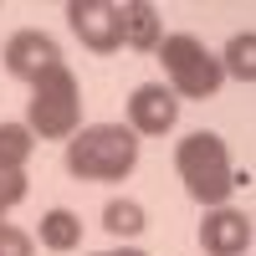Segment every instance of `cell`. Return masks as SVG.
<instances>
[{
    "label": "cell",
    "mask_w": 256,
    "mask_h": 256,
    "mask_svg": "<svg viewBox=\"0 0 256 256\" xmlns=\"http://www.w3.org/2000/svg\"><path fill=\"white\" fill-rule=\"evenodd\" d=\"M0 226H6V210H0Z\"/></svg>",
    "instance_id": "cell-17"
},
{
    "label": "cell",
    "mask_w": 256,
    "mask_h": 256,
    "mask_svg": "<svg viewBox=\"0 0 256 256\" xmlns=\"http://www.w3.org/2000/svg\"><path fill=\"white\" fill-rule=\"evenodd\" d=\"M0 256H36V236H26L20 226H0Z\"/></svg>",
    "instance_id": "cell-15"
},
{
    "label": "cell",
    "mask_w": 256,
    "mask_h": 256,
    "mask_svg": "<svg viewBox=\"0 0 256 256\" xmlns=\"http://www.w3.org/2000/svg\"><path fill=\"white\" fill-rule=\"evenodd\" d=\"M220 56V72L226 77H236V82H256V31H236L226 41V52Z\"/></svg>",
    "instance_id": "cell-11"
},
{
    "label": "cell",
    "mask_w": 256,
    "mask_h": 256,
    "mask_svg": "<svg viewBox=\"0 0 256 256\" xmlns=\"http://www.w3.org/2000/svg\"><path fill=\"white\" fill-rule=\"evenodd\" d=\"M174 123H180V98L169 92L164 82H144V88H134V98H128V128H134L138 138H159Z\"/></svg>",
    "instance_id": "cell-6"
},
{
    "label": "cell",
    "mask_w": 256,
    "mask_h": 256,
    "mask_svg": "<svg viewBox=\"0 0 256 256\" xmlns=\"http://www.w3.org/2000/svg\"><path fill=\"white\" fill-rule=\"evenodd\" d=\"M102 226L113 230V236H144V226H148V216H144V205L138 200H108V210H102Z\"/></svg>",
    "instance_id": "cell-13"
},
{
    "label": "cell",
    "mask_w": 256,
    "mask_h": 256,
    "mask_svg": "<svg viewBox=\"0 0 256 256\" xmlns=\"http://www.w3.org/2000/svg\"><path fill=\"white\" fill-rule=\"evenodd\" d=\"M41 246L56 251V256H67V251L82 246V220L72 216L67 205H56V210H46V216H41Z\"/></svg>",
    "instance_id": "cell-10"
},
{
    "label": "cell",
    "mask_w": 256,
    "mask_h": 256,
    "mask_svg": "<svg viewBox=\"0 0 256 256\" xmlns=\"http://www.w3.org/2000/svg\"><path fill=\"white\" fill-rule=\"evenodd\" d=\"M118 31H123L128 52H159V41H164L159 6H148V0H123L118 6Z\"/></svg>",
    "instance_id": "cell-9"
},
{
    "label": "cell",
    "mask_w": 256,
    "mask_h": 256,
    "mask_svg": "<svg viewBox=\"0 0 256 256\" xmlns=\"http://www.w3.org/2000/svg\"><path fill=\"white\" fill-rule=\"evenodd\" d=\"M159 62H164V88L180 102H205V98H216L220 82H226L220 56L210 52L200 36H190V31L164 36L159 41Z\"/></svg>",
    "instance_id": "cell-3"
},
{
    "label": "cell",
    "mask_w": 256,
    "mask_h": 256,
    "mask_svg": "<svg viewBox=\"0 0 256 256\" xmlns=\"http://www.w3.org/2000/svg\"><path fill=\"white\" fill-rule=\"evenodd\" d=\"M26 128H31L36 138H62V144L82 128V92H77V77H72L67 62H56L52 72H41L31 82Z\"/></svg>",
    "instance_id": "cell-4"
},
{
    "label": "cell",
    "mask_w": 256,
    "mask_h": 256,
    "mask_svg": "<svg viewBox=\"0 0 256 256\" xmlns=\"http://www.w3.org/2000/svg\"><path fill=\"white\" fill-rule=\"evenodd\" d=\"M138 164V134L128 123H88L67 138V174L88 184L128 180Z\"/></svg>",
    "instance_id": "cell-1"
},
{
    "label": "cell",
    "mask_w": 256,
    "mask_h": 256,
    "mask_svg": "<svg viewBox=\"0 0 256 256\" xmlns=\"http://www.w3.org/2000/svg\"><path fill=\"white\" fill-rule=\"evenodd\" d=\"M36 154V134L26 123H0V169H26Z\"/></svg>",
    "instance_id": "cell-12"
},
{
    "label": "cell",
    "mask_w": 256,
    "mask_h": 256,
    "mask_svg": "<svg viewBox=\"0 0 256 256\" xmlns=\"http://www.w3.org/2000/svg\"><path fill=\"white\" fill-rule=\"evenodd\" d=\"M98 256H144V251H134V246H118V251H98Z\"/></svg>",
    "instance_id": "cell-16"
},
{
    "label": "cell",
    "mask_w": 256,
    "mask_h": 256,
    "mask_svg": "<svg viewBox=\"0 0 256 256\" xmlns=\"http://www.w3.org/2000/svg\"><path fill=\"white\" fill-rule=\"evenodd\" d=\"M67 26L88 52L98 56H113L123 46V31H118V6L113 0H72L67 6Z\"/></svg>",
    "instance_id": "cell-5"
},
{
    "label": "cell",
    "mask_w": 256,
    "mask_h": 256,
    "mask_svg": "<svg viewBox=\"0 0 256 256\" xmlns=\"http://www.w3.org/2000/svg\"><path fill=\"white\" fill-rule=\"evenodd\" d=\"M174 169L184 180V195L205 205V210H220L230 205V195H236V169H230V148L220 134H210V128H200V134H184L174 144Z\"/></svg>",
    "instance_id": "cell-2"
},
{
    "label": "cell",
    "mask_w": 256,
    "mask_h": 256,
    "mask_svg": "<svg viewBox=\"0 0 256 256\" xmlns=\"http://www.w3.org/2000/svg\"><path fill=\"white\" fill-rule=\"evenodd\" d=\"M31 195V180H26V169H0V210H10Z\"/></svg>",
    "instance_id": "cell-14"
},
{
    "label": "cell",
    "mask_w": 256,
    "mask_h": 256,
    "mask_svg": "<svg viewBox=\"0 0 256 256\" xmlns=\"http://www.w3.org/2000/svg\"><path fill=\"white\" fill-rule=\"evenodd\" d=\"M0 56H6V72H10L16 82H26V88H31L41 72H52L56 62H62V46H56L46 31L31 26V31H16V36L6 41V52H0Z\"/></svg>",
    "instance_id": "cell-7"
},
{
    "label": "cell",
    "mask_w": 256,
    "mask_h": 256,
    "mask_svg": "<svg viewBox=\"0 0 256 256\" xmlns=\"http://www.w3.org/2000/svg\"><path fill=\"white\" fill-rule=\"evenodd\" d=\"M200 246H205V256H246V246H251V220H246V210H236V205L205 210V220H200Z\"/></svg>",
    "instance_id": "cell-8"
}]
</instances>
